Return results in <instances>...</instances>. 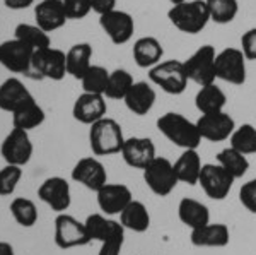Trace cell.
<instances>
[{
    "mask_svg": "<svg viewBox=\"0 0 256 255\" xmlns=\"http://www.w3.org/2000/svg\"><path fill=\"white\" fill-rule=\"evenodd\" d=\"M158 130L171 144L181 149H198L202 144L200 132H198L196 122L188 120L184 115L176 112H168L160 115L156 122Z\"/></svg>",
    "mask_w": 256,
    "mask_h": 255,
    "instance_id": "obj_1",
    "label": "cell"
},
{
    "mask_svg": "<svg viewBox=\"0 0 256 255\" xmlns=\"http://www.w3.org/2000/svg\"><path fill=\"white\" fill-rule=\"evenodd\" d=\"M125 139L122 125L110 117L101 118L89 127V147L96 156L120 154Z\"/></svg>",
    "mask_w": 256,
    "mask_h": 255,
    "instance_id": "obj_2",
    "label": "cell"
},
{
    "mask_svg": "<svg viewBox=\"0 0 256 255\" xmlns=\"http://www.w3.org/2000/svg\"><path fill=\"white\" fill-rule=\"evenodd\" d=\"M168 19L178 31L184 35H198L207 28L210 14L205 0H188L168 11Z\"/></svg>",
    "mask_w": 256,
    "mask_h": 255,
    "instance_id": "obj_3",
    "label": "cell"
},
{
    "mask_svg": "<svg viewBox=\"0 0 256 255\" xmlns=\"http://www.w3.org/2000/svg\"><path fill=\"white\" fill-rule=\"evenodd\" d=\"M148 81L168 94L184 93L188 86V76L184 72V64L181 60H160L158 65L148 69Z\"/></svg>",
    "mask_w": 256,
    "mask_h": 255,
    "instance_id": "obj_4",
    "label": "cell"
},
{
    "mask_svg": "<svg viewBox=\"0 0 256 255\" xmlns=\"http://www.w3.org/2000/svg\"><path fill=\"white\" fill-rule=\"evenodd\" d=\"M216 48L212 45H204L188 57L184 64V72L188 81H193L200 88L216 82Z\"/></svg>",
    "mask_w": 256,
    "mask_h": 255,
    "instance_id": "obj_5",
    "label": "cell"
},
{
    "mask_svg": "<svg viewBox=\"0 0 256 255\" xmlns=\"http://www.w3.org/2000/svg\"><path fill=\"white\" fill-rule=\"evenodd\" d=\"M53 240H55V245L62 250L77 248V246H86L90 243L86 224L67 212H60L55 217Z\"/></svg>",
    "mask_w": 256,
    "mask_h": 255,
    "instance_id": "obj_6",
    "label": "cell"
},
{
    "mask_svg": "<svg viewBox=\"0 0 256 255\" xmlns=\"http://www.w3.org/2000/svg\"><path fill=\"white\" fill-rule=\"evenodd\" d=\"M142 171L144 182L150 188L152 194H156L158 197L169 195L176 188V185L180 183L174 171V164L164 156H156L154 161Z\"/></svg>",
    "mask_w": 256,
    "mask_h": 255,
    "instance_id": "obj_7",
    "label": "cell"
},
{
    "mask_svg": "<svg viewBox=\"0 0 256 255\" xmlns=\"http://www.w3.org/2000/svg\"><path fill=\"white\" fill-rule=\"evenodd\" d=\"M32 55H34V50L18 38L6 40L4 43H0V62L12 74H24V76L34 77L32 76Z\"/></svg>",
    "mask_w": 256,
    "mask_h": 255,
    "instance_id": "obj_8",
    "label": "cell"
},
{
    "mask_svg": "<svg viewBox=\"0 0 256 255\" xmlns=\"http://www.w3.org/2000/svg\"><path fill=\"white\" fill-rule=\"evenodd\" d=\"M32 76H34V79L40 81H62L67 76L65 52L53 47L36 50L34 55H32Z\"/></svg>",
    "mask_w": 256,
    "mask_h": 255,
    "instance_id": "obj_9",
    "label": "cell"
},
{
    "mask_svg": "<svg viewBox=\"0 0 256 255\" xmlns=\"http://www.w3.org/2000/svg\"><path fill=\"white\" fill-rule=\"evenodd\" d=\"M32 153H34V146H32L30 132L22 129H12L0 144V156L6 164H16L22 168L31 161Z\"/></svg>",
    "mask_w": 256,
    "mask_h": 255,
    "instance_id": "obj_10",
    "label": "cell"
},
{
    "mask_svg": "<svg viewBox=\"0 0 256 255\" xmlns=\"http://www.w3.org/2000/svg\"><path fill=\"white\" fill-rule=\"evenodd\" d=\"M216 77L234 86L246 82V57L241 48H224L216 55Z\"/></svg>",
    "mask_w": 256,
    "mask_h": 255,
    "instance_id": "obj_11",
    "label": "cell"
},
{
    "mask_svg": "<svg viewBox=\"0 0 256 255\" xmlns=\"http://www.w3.org/2000/svg\"><path fill=\"white\" fill-rule=\"evenodd\" d=\"M234 182L236 180L218 163H205L202 166L200 178H198V185L205 192V195L212 200H224L232 190Z\"/></svg>",
    "mask_w": 256,
    "mask_h": 255,
    "instance_id": "obj_12",
    "label": "cell"
},
{
    "mask_svg": "<svg viewBox=\"0 0 256 255\" xmlns=\"http://www.w3.org/2000/svg\"><path fill=\"white\" fill-rule=\"evenodd\" d=\"M196 127L202 141L222 142L230 139V135L236 130V122L227 112H217L200 115V118L196 120Z\"/></svg>",
    "mask_w": 256,
    "mask_h": 255,
    "instance_id": "obj_13",
    "label": "cell"
},
{
    "mask_svg": "<svg viewBox=\"0 0 256 255\" xmlns=\"http://www.w3.org/2000/svg\"><path fill=\"white\" fill-rule=\"evenodd\" d=\"M38 197L56 214L65 212L72 204L70 183L64 176H50L38 187Z\"/></svg>",
    "mask_w": 256,
    "mask_h": 255,
    "instance_id": "obj_14",
    "label": "cell"
},
{
    "mask_svg": "<svg viewBox=\"0 0 256 255\" xmlns=\"http://www.w3.org/2000/svg\"><path fill=\"white\" fill-rule=\"evenodd\" d=\"M99 26L114 45H125L135 33V21L125 11H111L99 16Z\"/></svg>",
    "mask_w": 256,
    "mask_h": 255,
    "instance_id": "obj_15",
    "label": "cell"
},
{
    "mask_svg": "<svg viewBox=\"0 0 256 255\" xmlns=\"http://www.w3.org/2000/svg\"><path fill=\"white\" fill-rule=\"evenodd\" d=\"M72 180L80 183L88 190L98 192L108 183V173H106L104 164L94 156L79 159L72 168Z\"/></svg>",
    "mask_w": 256,
    "mask_h": 255,
    "instance_id": "obj_16",
    "label": "cell"
},
{
    "mask_svg": "<svg viewBox=\"0 0 256 255\" xmlns=\"http://www.w3.org/2000/svg\"><path fill=\"white\" fill-rule=\"evenodd\" d=\"M122 158L130 168L135 170H146V168L154 161L156 154V146L152 142V139L148 137H126L125 144L122 147Z\"/></svg>",
    "mask_w": 256,
    "mask_h": 255,
    "instance_id": "obj_17",
    "label": "cell"
},
{
    "mask_svg": "<svg viewBox=\"0 0 256 255\" xmlns=\"http://www.w3.org/2000/svg\"><path fill=\"white\" fill-rule=\"evenodd\" d=\"M98 205L106 216L122 214V211L134 200L132 190L123 183H106L96 192Z\"/></svg>",
    "mask_w": 256,
    "mask_h": 255,
    "instance_id": "obj_18",
    "label": "cell"
},
{
    "mask_svg": "<svg viewBox=\"0 0 256 255\" xmlns=\"http://www.w3.org/2000/svg\"><path fill=\"white\" fill-rule=\"evenodd\" d=\"M106 113H108V103L102 94L82 93L72 106V117L89 127L104 118Z\"/></svg>",
    "mask_w": 256,
    "mask_h": 255,
    "instance_id": "obj_19",
    "label": "cell"
},
{
    "mask_svg": "<svg viewBox=\"0 0 256 255\" xmlns=\"http://www.w3.org/2000/svg\"><path fill=\"white\" fill-rule=\"evenodd\" d=\"M31 101H34V96L19 77H7L0 84V110L2 112L12 115Z\"/></svg>",
    "mask_w": 256,
    "mask_h": 255,
    "instance_id": "obj_20",
    "label": "cell"
},
{
    "mask_svg": "<svg viewBox=\"0 0 256 255\" xmlns=\"http://www.w3.org/2000/svg\"><path fill=\"white\" fill-rule=\"evenodd\" d=\"M34 21L36 26L48 35L64 28L68 21L64 9V2L62 0H40L38 6H34Z\"/></svg>",
    "mask_w": 256,
    "mask_h": 255,
    "instance_id": "obj_21",
    "label": "cell"
},
{
    "mask_svg": "<svg viewBox=\"0 0 256 255\" xmlns=\"http://www.w3.org/2000/svg\"><path fill=\"white\" fill-rule=\"evenodd\" d=\"M190 241L198 248H224L230 241V231L224 223H208L192 229Z\"/></svg>",
    "mask_w": 256,
    "mask_h": 255,
    "instance_id": "obj_22",
    "label": "cell"
},
{
    "mask_svg": "<svg viewBox=\"0 0 256 255\" xmlns=\"http://www.w3.org/2000/svg\"><path fill=\"white\" fill-rule=\"evenodd\" d=\"M156 100H158V94H156V89L152 88L150 82L138 81L134 82V86L126 93L123 101H125V106L132 113L137 115V117H144L154 108Z\"/></svg>",
    "mask_w": 256,
    "mask_h": 255,
    "instance_id": "obj_23",
    "label": "cell"
},
{
    "mask_svg": "<svg viewBox=\"0 0 256 255\" xmlns=\"http://www.w3.org/2000/svg\"><path fill=\"white\" fill-rule=\"evenodd\" d=\"M132 55L140 69H152L162 60L164 48L162 43L154 36H142L134 43Z\"/></svg>",
    "mask_w": 256,
    "mask_h": 255,
    "instance_id": "obj_24",
    "label": "cell"
},
{
    "mask_svg": "<svg viewBox=\"0 0 256 255\" xmlns=\"http://www.w3.org/2000/svg\"><path fill=\"white\" fill-rule=\"evenodd\" d=\"M178 217L186 228L196 229L210 223V211L204 202L192 197H183L178 204Z\"/></svg>",
    "mask_w": 256,
    "mask_h": 255,
    "instance_id": "obj_25",
    "label": "cell"
},
{
    "mask_svg": "<svg viewBox=\"0 0 256 255\" xmlns=\"http://www.w3.org/2000/svg\"><path fill=\"white\" fill-rule=\"evenodd\" d=\"M92 47L89 43H76L68 48L65 53V60H67V74L72 76L74 79L80 81L92 65Z\"/></svg>",
    "mask_w": 256,
    "mask_h": 255,
    "instance_id": "obj_26",
    "label": "cell"
},
{
    "mask_svg": "<svg viewBox=\"0 0 256 255\" xmlns=\"http://www.w3.org/2000/svg\"><path fill=\"white\" fill-rule=\"evenodd\" d=\"M120 223L123 228L134 233H146L150 228V214L142 200L134 199L120 214Z\"/></svg>",
    "mask_w": 256,
    "mask_h": 255,
    "instance_id": "obj_27",
    "label": "cell"
},
{
    "mask_svg": "<svg viewBox=\"0 0 256 255\" xmlns=\"http://www.w3.org/2000/svg\"><path fill=\"white\" fill-rule=\"evenodd\" d=\"M172 164H174L178 182L186 185H198V178H200V171L204 164H202V158L196 149H184Z\"/></svg>",
    "mask_w": 256,
    "mask_h": 255,
    "instance_id": "obj_28",
    "label": "cell"
},
{
    "mask_svg": "<svg viewBox=\"0 0 256 255\" xmlns=\"http://www.w3.org/2000/svg\"><path fill=\"white\" fill-rule=\"evenodd\" d=\"M226 103H227L226 93L218 88L216 82L200 88L196 93V96H195V106L202 115L224 112Z\"/></svg>",
    "mask_w": 256,
    "mask_h": 255,
    "instance_id": "obj_29",
    "label": "cell"
},
{
    "mask_svg": "<svg viewBox=\"0 0 256 255\" xmlns=\"http://www.w3.org/2000/svg\"><path fill=\"white\" fill-rule=\"evenodd\" d=\"M44 118H46V113H44L43 106L34 100L18 110L16 113H12V125H14V129H22L30 132V130L43 125Z\"/></svg>",
    "mask_w": 256,
    "mask_h": 255,
    "instance_id": "obj_30",
    "label": "cell"
},
{
    "mask_svg": "<svg viewBox=\"0 0 256 255\" xmlns=\"http://www.w3.org/2000/svg\"><path fill=\"white\" fill-rule=\"evenodd\" d=\"M217 163L232 176L234 180L242 178L248 170H250V161H248V156L239 153L234 147H224L220 153L217 154Z\"/></svg>",
    "mask_w": 256,
    "mask_h": 255,
    "instance_id": "obj_31",
    "label": "cell"
},
{
    "mask_svg": "<svg viewBox=\"0 0 256 255\" xmlns=\"http://www.w3.org/2000/svg\"><path fill=\"white\" fill-rule=\"evenodd\" d=\"M14 38H18V40L22 41V43L30 45L34 52L52 47L50 35L48 33H44L41 28L36 26V24H28V23L18 24L16 30H14Z\"/></svg>",
    "mask_w": 256,
    "mask_h": 255,
    "instance_id": "obj_32",
    "label": "cell"
},
{
    "mask_svg": "<svg viewBox=\"0 0 256 255\" xmlns=\"http://www.w3.org/2000/svg\"><path fill=\"white\" fill-rule=\"evenodd\" d=\"M9 211L14 221L22 228H32L38 223V207L31 199L16 197L9 205Z\"/></svg>",
    "mask_w": 256,
    "mask_h": 255,
    "instance_id": "obj_33",
    "label": "cell"
},
{
    "mask_svg": "<svg viewBox=\"0 0 256 255\" xmlns=\"http://www.w3.org/2000/svg\"><path fill=\"white\" fill-rule=\"evenodd\" d=\"M86 224V229H88V235L90 238V241H99L101 243L102 240H106L114 229L118 228L120 221H114V219H108L106 214H90L88 216V219L84 221Z\"/></svg>",
    "mask_w": 256,
    "mask_h": 255,
    "instance_id": "obj_34",
    "label": "cell"
},
{
    "mask_svg": "<svg viewBox=\"0 0 256 255\" xmlns=\"http://www.w3.org/2000/svg\"><path fill=\"white\" fill-rule=\"evenodd\" d=\"M134 82V76L128 71H125V69H114L113 72H110L104 98H108V100H125L126 93L130 91Z\"/></svg>",
    "mask_w": 256,
    "mask_h": 255,
    "instance_id": "obj_35",
    "label": "cell"
},
{
    "mask_svg": "<svg viewBox=\"0 0 256 255\" xmlns=\"http://www.w3.org/2000/svg\"><path fill=\"white\" fill-rule=\"evenodd\" d=\"M229 142L230 147H234L244 156L256 154V127L251 123H242V125L236 127Z\"/></svg>",
    "mask_w": 256,
    "mask_h": 255,
    "instance_id": "obj_36",
    "label": "cell"
},
{
    "mask_svg": "<svg viewBox=\"0 0 256 255\" xmlns=\"http://www.w3.org/2000/svg\"><path fill=\"white\" fill-rule=\"evenodd\" d=\"M208 7L210 21L216 24H229L236 19L239 12L238 0H205Z\"/></svg>",
    "mask_w": 256,
    "mask_h": 255,
    "instance_id": "obj_37",
    "label": "cell"
},
{
    "mask_svg": "<svg viewBox=\"0 0 256 255\" xmlns=\"http://www.w3.org/2000/svg\"><path fill=\"white\" fill-rule=\"evenodd\" d=\"M108 79H110V72L104 67H101V65H90L89 71L86 72V76L80 79V84L84 93L102 94L104 96Z\"/></svg>",
    "mask_w": 256,
    "mask_h": 255,
    "instance_id": "obj_38",
    "label": "cell"
},
{
    "mask_svg": "<svg viewBox=\"0 0 256 255\" xmlns=\"http://www.w3.org/2000/svg\"><path fill=\"white\" fill-rule=\"evenodd\" d=\"M22 178V168L16 164H6L0 170V195H12Z\"/></svg>",
    "mask_w": 256,
    "mask_h": 255,
    "instance_id": "obj_39",
    "label": "cell"
},
{
    "mask_svg": "<svg viewBox=\"0 0 256 255\" xmlns=\"http://www.w3.org/2000/svg\"><path fill=\"white\" fill-rule=\"evenodd\" d=\"M125 231L126 229L123 228V224H120L118 228L106 238V240L101 241L98 255H120L122 253L123 243H125Z\"/></svg>",
    "mask_w": 256,
    "mask_h": 255,
    "instance_id": "obj_40",
    "label": "cell"
},
{
    "mask_svg": "<svg viewBox=\"0 0 256 255\" xmlns=\"http://www.w3.org/2000/svg\"><path fill=\"white\" fill-rule=\"evenodd\" d=\"M64 2V9L67 14V19L79 21L89 16V12L92 11L90 0H62Z\"/></svg>",
    "mask_w": 256,
    "mask_h": 255,
    "instance_id": "obj_41",
    "label": "cell"
},
{
    "mask_svg": "<svg viewBox=\"0 0 256 255\" xmlns=\"http://www.w3.org/2000/svg\"><path fill=\"white\" fill-rule=\"evenodd\" d=\"M239 202H241L251 214H256V178L248 180L239 188Z\"/></svg>",
    "mask_w": 256,
    "mask_h": 255,
    "instance_id": "obj_42",
    "label": "cell"
},
{
    "mask_svg": "<svg viewBox=\"0 0 256 255\" xmlns=\"http://www.w3.org/2000/svg\"><path fill=\"white\" fill-rule=\"evenodd\" d=\"M241 52L246 60H256V28H251L241 36Z\"/></svg>",
    "mask_w": 256,
    "mask_h": 255,
    "instance_id": "obj_43",
    "label": "cell"
},
{
    "mask_svg": "<svg viewBox=\"0 0 256 255\" xmlns=\"http://www.w3.org/2000/svg\"><path fill=\"white\" fill-rule=\"evenodd\" d=\"M90 6L96 14L102 16L116 9V0H90Z\"/></svg>",
    "mask_w": 256,
    "mask_h": 255,
    "instance_id": "obj_44",
    "label": "cell"
},
{
    "mask_svg": "<svg viewBox=\"0 0 256 255\" xmlns=\"http://www.w3.org/2000/svg\"><path fill=\"white\" fill-rule=\"evenodd\" d=\"M32 4H34V0H4V6L10 11H24L31 7Z\"/></svg>",
    "mask_w": 256,
    "mask_h": 255,
    "instance_id": "obj_45",
    "label": "cell"
},
{
    "mask_svg": "<svg viewBox=\"0 0 256 255\" xmlns=\"http://www.w3.org/2000/svg\"><path fill=\"white\" fill-rule=\"evenodd\" d=\"M0 255H16L14 246L9 241H0Z\"/></svg>",
    "mask_w": 256,
    "mask_h": 255,
    "instance_id": "obj_46",
    "label": "cell"
},
{
    "mask_svg": "<svg viewBox=\"0 0 256 255\" xmlns=\"http://www.w3.org/2000/svg\"><path fill=\"white\" fill-rule=\"evenodd\" d=\"M169 2H171L172 6H180V4H184V2H188V0H169Z\"/></svg>",
    "mask_w": 256,
    "mask_h": 255,
    "instance_id": "obj_47",
    "label": "cell"
},
{
    "mask_svg": "<svg viewBox=\"0 0 256 255\" xmlns=\"http://www.w3.org/2000/svg\"><path fill=\"white\" fill-rule=\"evenodd\" d=\"M0 65H2V62H0Z\"/></svg>",
    "mask_w": 256,
    "mask_h": 255,
    "instance_id": "obj_48",
    "label": "cell"
}]
</instances>
